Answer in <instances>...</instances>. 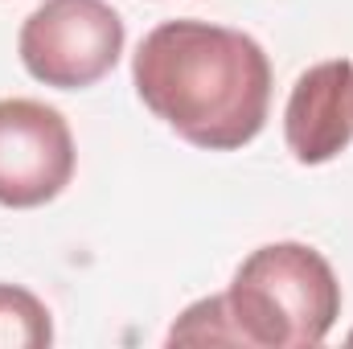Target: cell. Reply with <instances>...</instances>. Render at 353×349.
Wrapping results in <instances>:
<instances>
[{
  "mask_svg": "<svg viewBox=\"0 0 353 349\" xmlns=\"http://www.w3.org/2000/svg\"><path fill=\"white\" fill-rule=\"evenodd\" d=\"M132 83L157 119L205 152L251 144L271 107V62L263 46L210 21L157 25L136 50Z\"/></svg>",
  "mask_w": 353,
  "mask_h": 349,
  "instance_id": "cell-1",
  "label": "cell"
},
{
  "mask_svg": "<svg viewBox=\"0 0 353 349\" xmlns=\"http://www.w3.org/2000/svg\"><path fill=\"white\" fill-rule=\"evenodd\" d=\"M226 308L247 349H312L341 317V283L321 251L267 243L234 271Z\"/></svg>",
  "mask_w": 353,
  "mask_h": 349,
  "instance_id": "cell-2",
  "label": "cell"
},
{
  "mask_svg": "<svg viewBox=\"0 0 353 349\" xmlns=\"http://www.w3.org/2000/svg\"><path fill=\"white\" fill-rule=\"evenodd\" d=\"M123 41V21L107 0H46L25 17L17 54L37 83L83 90L115 70Z\"/></svg>",
  "mask_w": 353,
  "mask_h": 349,
  "instance_id": "cell-3",
  "label": "cell"
},
{
  "mask_svg": "<svg viewBox=\"0 0 353 349\" xmlns=\"http://www.w3.org/2000/svg\"><path fill=\"white\" fill-rule=\"evenodd\" d=\"M74 136L62 111L37 99H0V206L33 210L74 177Z\"/></svg>",
  "mask_w": 353,
  "mask_h": 349,
  "instance_id": "cell-4",
  "label": "cell"
},
{
  "mask_svg": "<svg viewBox=\"0 0 353 349\" xmlns=\"http://www.w3.org/2000/svg\"><path fill=\"white\" fill-rule=\"evenodd\" d=\"M283 140L300 165H325L353 140V62L333 58L296 79L283 107Z\"/></svg>",
  "mask_w": 353,
  "mask_h": 349,
  "instance_id": "cell-5",
  "label": "cell"
},
{
  "mask_svg": "<svg viewBox=\"0 0 353 349\" xmlns=\"http://www.w3.org/2000/svg\"><path fill=\"white\" fill-rule=\"evenodd\" d=\"M50 341H54L50 308L33 292L0 283V349H41Z\"/></svg>",
  "mask_w": 353,
  "mask_h": 349,
  "instance_id": "cell-6",
  "label": "cell"
},
{
  "mask_svg": "<svg viewBox=\"0 0 353 349\" xmlns=\"http://www.w3.org/2000/svg\"><path fill=\"white\" fill-rule=\"evenodd\" d=\"M243 346L239 341V329L230 321V308H226V296H210V300H197L181 312L173 329H169V346Z\"/></svg>",
  "mask_w": 353,
  "mask_h": 349,
  "instance_id": "cell-7",
  "label": "cell"
},
{
  "mask_svg": "<svg viewBox=\"0 0 353 349\" xmlns=\"http://www.w3.org/2000/svg\"><path fill=\"white\" fill-rule=\"evenodd\" d=\"M350 346H353V333H350Z\"/></svg>",
  "mask_w": 353,
  "mask_h": 349,
  "instance_id": "cell-8",
  "label": "cell"
}]
</instances>
